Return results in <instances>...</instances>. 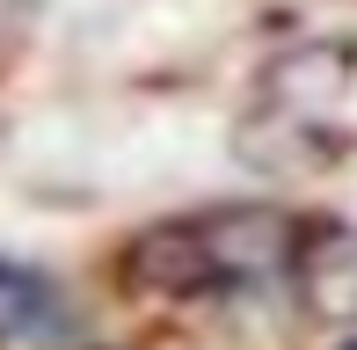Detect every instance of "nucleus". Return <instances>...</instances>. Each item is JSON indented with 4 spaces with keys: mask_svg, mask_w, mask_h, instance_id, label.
<instances>
[{
    "mask_svg": "<svg viewBox=\"0 0 357 350\" xmlns=\"http://www.w3.org/2000/svg\"><path fill=\"white\" fill-rule=\"evenodd\" d=\"M52 328H59V299L44 292L29 270L0 263V350L8 343H44Z\"/></svg>",
    "mask_w": 357,
    "mask_h": 350,
    "instance_id": "f257e3e1",
    "label": "nucleus"
},
{
    "mask_svg": "<svg viewBox=\"0 0 357 350\" xmlns=\"http://www.w3.org/2000/svg\"><path fill=\"white\" fill-rule=\"evenodd\" d=\"M350 350H357V343H350Z\"/></svg>",
    "mask_w": 357,
    "mask_h": 350,
    "instance_id": "f03ea898",
    "label": "nucleus"
}]
</instances>
